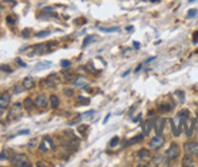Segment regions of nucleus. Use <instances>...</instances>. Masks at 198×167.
<instances>
[{
	"instance_id": "nucleus-11",
	"label": "nucleus",
	"mask_w": 198,
	"mask_h": 167,
	"mask_svg": "<svg viewBox=\"0 0 198 167\" xmlns=\"http://www.w3.org/2000/svg\"><path fill=\"white\" fill-rule=\"evenodd\" d=\"M86 79L84 76H78L76 80H74V86H78V87H86Z\"/></svg>"
},
{
	"instance_id": "nucleus-39",
	"label": "nucleus",
	"mask_w": 198,
	"mask_h": 167,
	"mask_svg": "<svg viewBox=\"0 0 198 167\" xmlns=\"http://www.w3.org/2000/svg\"><path fill=\"white\" fill-rule=\"evenodd\" d=\"M141 68H142V64H139V65H138V68L135 69V72H136V73H138V72H140V70H141Z\"/></svg>"
},
{
	"instance_id": "nucleus-23",
	"label": "nucleus",
	"mask_w": 198,
	"mask_h": 167,
	"mask_svg": "<svg viewBox=\"0 0 198 167\" xmlns=\"http://www.w3.org/2000/svg\"><path fill=\"white\" fill-rule=\"evenodd\" d=\"M170 109H172V106H169V104H160V106H159V110H160L162 113L169 112Z\"/></svg>"
},
{
	"instance_id": "nucleus-41",
	"label": "nucleus",
	"mask_w": 198,
	"mask_h": 167,
	"mask_svg": "<svg viewBox=\"0 0 198 167\" xmlns=\"http://www.w3.org/2000/svg\"><path fill=\"white\" fill-rule=\"evenodd\" d=\"M110 116H111V114H107V115H106V119L104 120V124H106V122L108 121V119H110Z\"/></svg>"
},
{
	"instance_id": "nucleus-10",
	"label": "nucleus",
	"mask_w": 198,
	"mask_h": 167,
	"mask_svg": "<svg viewBox=\"0 0 198 167\" xmlns=\"http://www.w3.org/2000/svg\"><path fill=\"white\" fill-rule=\"evenodd\" d=\"M34 79H33L32 76H27V78H24L23 79V87L26 88V90H30V88H33L34 87Z\"/></svg>"
},
{
	"instance_id": "nucleus-30",
	"label": "nucleus",
	"mask_w": 198,
	"mask_h": 167,
	"mask_svg": "<svg viewBox=\"0 0 198 167\" xmlns=\"http://www.w3.org/2000/svg\"><path fill=\"white\" fill-rule=\"evenodd\" d=\"M6 159H9L8 151L6 150H3L2 153H0V160H6Z\"/></svg>"
},
{
	"instance_id": "nucleus-44",
	"label": "nucleus",
	"mask_w": 198,
	"mask_h": 167,
	"mask_svg": "<svg viewBox=\"0 0 198 167\" xmlns=\"http://www.w3.org/2000/svg\"><path fill=\"white\" fill-rule=\"evenodd\" d=\"M129 73H130V70H126V72H124V73H123V75H122V76L124 78V76H126V75H128Z\"/></svg>"
},
{
	"instance_id": "nucleus-43",
	"label": "nucleus",
	"mask_w": 198,
	"mask_h": 167,
	"mask_svg": "<svg viewBox=\"0 0 198 167\" xmlns=\"http://www.w3.org/2000/svg\"><path fill=\"white\" fill-rule=\"evenodd\" d=\"M153 59H156V57H151V58H148L147 61H146V63H150L151 61H153Z\"/></svg>"
},
{
	"instance_id": "nucleus-38",
	"label": "nucleus",
	"mask_w": 198,
	"mask_h": 167,
	"mask_svg": "<svg viewBox=\"0 0 198 167\" xmlns=\"http://www.w3.org/2000/svg\"><path fill=\"white\" fill-rule=\"evenodd\" d=\"M29 133V130H22V131H18V135H27Z\"/></svg>"
},
{
	"instance_id": "nucleus-6",
	"label": "nucleus",
	"mask_w": 198,
	"mask_h": 167,
	"mask_svg": "<svg viewBox=\"0 0 198 167\" xmlns=\"http://www.w3.org/2000/svg\"><path fill=\"white\" fill-rule=\"evenodd\" d=\"M185 151L188 154H198V143L188 142L185 144Z\"/></svg>"
},
{
	"instance_id": "nucleus-7",
	"label": "nucleus",
	"mask_w": 198,
	"mask_h": 167,
	"mask_svg": "<svg viewBox=\"0 0 198 167\" xmlns=\"http://www.w3.org/2000/svg\"><path fill=\"white\" fill-rule=\"evenodd\" d=\"M10 104V93L9 92H4L0 94V107L2 108H6Z\"/></svg>"
},
{
	"instance_id": "nucleus-18",
	"label": "nucleus",
	"mask_w": 198,
	"mask_h": 167,
	"mask_svg": "<svg viewBox=\"0 0 198 167\" xmlns=\"http://www.w3.org/2000/svg\"><path fill=\"white\" fill-rule=\"evenodd\" d=\"M95 38H96V35H89V37H86L84 39V41H83V47H86L90 43H92L95 40Z\"/></svg>"
},
{
	"instance_id": "nucleus-37",
	"label": "nucleus",
	"mask_w": 198,
	"mask_h": 167,
	"mask_svg": "<svg viewBox=\"0 0 198 167\" xmlns=\"http://www.w3.org/2000/svg\"><path fill=\"white\" fill-rule=\"evenodd\" d=\"M80 120H82V115H80V116H78L77 119H74V120H72V121L70 122V125H74V124H78V122H79Z\"/></svg>"
},
{
	"instance_id": "nucleus-17",
	"label": "nucleus",
	"mask_w": 198,
	"mask_h": 167,
	"mask_svg": "<svg viewBox=\"0 0 198 167\" xmlns=\"http://www.w3.org/2000/svg\"><path fill=\"white\" fill-rule=\"evenodd\" d=\"M50 64H51L50 62H40V63H38V64L36 65V70H40V69H45V68H48V67H49Z\"/></svg>"
},
{
	"instance_id": "nucleus-5",
	"label": "nucleus",
	"mask_w": 198,
	"mask_h": 167,
	"mask_svg": "<svg viewBox=\"0 0 198 167\" xmlns=\"http://www.w3.org/2000/svg\"><path fill=\"white\" fill-rule=\"evenodd\" d=\"M152 162L156 166H168L169 165V159L166 157V156H162V155H157V156L153 157Z\"/></svg>"
},
{
	"instance_id": "nucleus-47",
	"label": "nucleus",
	"mask_w": 198,
	"mask_h": 167,
	"mask_svg": "<svg viewBox=\"0 0 198 167\" xmlns=\"http://www.w3.org/2000/svg\"><path fill=\"white\" fill-rule=\"evenodd\" d=\"M193 38H198V30L193 33Z\"/></svg>"
},
{
	"instance_id": "nucleus-21",
	"label": "nucleus",
	"mask_w": 198,
	"mask_h": 167,
	"mask_svg": "<svg viewBox=\"0 0 198 167\" xmlns=\"http://www.w3.org/2000/svg\"><path fill=\"white\" fill-rule=\"evenodd\" d=\"M101 31L104 33H113V31H119V28L118 27H112V28H100Z\"/></svg>"
},
{
	"instance_id": "nucleus-13",
	"label": "nucleus",
	"mask_w": 198,
	"mask_h": 167,
	"mask_svg": "<svg viewBox=\"0 0 198 167\" xmlns=\"http://www.w3.org/2000/svg\"><path fill=\"white\" fill-rule=\"evenodd\" d=\"M142 141H144V135H138V136H135L134 138L129 139V141L126 142L125 145H131V144H135V143H140V142H142Z\"/></svg>"
},
{
	"instance_id": "nucleus-2",
	"label": "nucleus",
	"mask_w": 198,
	"mask_h": 167,
	"mask_svg": "<svg viewBox=\"0 0 198 167\" xmlns=\"http://www.w3.org/2000/svg\"><path fill=\"white\" fill-rule=\"evenodd\" d=\"M180 154V149L176 144H172L169 147V149L166 151V156L169 159V160H175Z\"/></svg>"
},
{
	"instance_id": "nucleus-31",
	"label": "nucleus",
	"mask_w": 198,
	"mask_h": 167,
	"mask_svg": "<svg viewBox=\"0 0 198 167\" xmlns=\"http://www.w3.org/2000/svg\"><path fill=\"white\" fill-rule=\"evenodd\" d=\"M196 15H197V10H196V9H192V10H190V11L187 12V17H188V18L194 17Z\"/></svg>"
},
{
	"instance_id": "nucleus-20",
	"label": "nucleus",
	"mask_w": 198,
	"mask_h": 167,
	"mask_svg": "<svg viewBox=\"0 0 198 167\" xmlns=\"http://www.w3.org/2000/svg\"><path fill=\"white\" fill-rule=\"evenodd\" d=\"M38 138H33V139H30L29 142H28V148L29 149H34L36 147H38Z\"/></svg>"
},
{
	"instance_id": "nucleus-19",
	"label": "nucleus",
	"mask_w": 198,
	"mask_h": 167,
	"mask_svg": "<svg viewBox=\"0 0 198 167\" xmlns=\"http://www.w3.org/2000/svg\"><path fill=\"white\" fill-rule=\"evenodd\" d=\"M23 106H24V108L27 110H30L33 108V101H32V99H29V98H26L24 102H23Z\"/></svg>"
},
{
	"instance_id": "nucleus-14",
	"label": "nucleus",
	"mask_w": 198,
	"mask_h": 167,
	"mask_svg": "<svg viewBox=\"0 0 198 167\" xmlns=\"http://www.w3.org/2000/svg\"><path fill=\"white\" fill-rule=\"evenodd\" d=\"M164 124H166V119H158L156 120V130H157V133H160L163 131V127H164Z\"/></svg>"
},
{
	"instance_id": "nucleus-24",
	"label": "nucleus",
	"mask_w": 198,
	"mask_h": 167,
	"mask_svg": "<svg viewBox=\"0 0 198 167\" xmlns=\"http://www.w3.org/2000/svg\"><path fill=\"white\" fill-rule=\"evenodd\" d=\"M119 144V137L118 136H114L112 139H111V142H110V147H116V145H118Z\"/></svg>"
},
{
	"instance_id": "nucleus-16",
	"label": "nucleus",
	"mask_w": 198,
	"mask_h": 167,
	"mask_svg": "<svg viewBox=\"0 0 198 167\" xmlns=\"http://www.w3.org/2000/svg\"><path fill=\"white\" fill-rule=\"evenodd\" d=\"M50 102H51V106H52L54 108H57V107H58V104H60L58 97H57V96H55V94H52V96L50 97Z\"/></svg>"
},
{
	"instance_id": "nucleus-28",
	"label": "nucleus",
	"mask_w": 198,
	"mask_h": 167,
	"mask_svg": "<svg viewBox=\"0 0 198 167\" xmlns=\"http://www.w3.org/2000/svg\"><path fill=\"white\" fill-rule=\"evenodd\" d=\"M64 96H67V97H72V96H74V91L72 90V88H64Z\"/></svg>"
},
{
	"instance_id": "nucleus-33",
	"label": "nucleus",
	"mask_w": 198,
	"mask_h": 167,
	"mask_svg": "<svg viewBox=\"0 0 198 167\" xmlns=\"http://www.w3.org/2000/svg\"><path fill=\"white\" fill-rule=\"evenodd\" d=\"M6 22H8L9 24H15V23H16V19H15L14 17H11V16H8V17H6Z\"/></svg>"
},
{
	"instance_id": "nucleus-34",
	"label": "nucleus",
	"mask_w": 198,
	"mask_h": 167,
	"mask_svg": "<svg viewBox=\"0 0 198 167\" xmlns=\"http://www.w3.org/2000/svg\"><path fill=\"white\" fill-rule=\"evenodd\" d=\"M0 69H2V70H5V72H8V73H11V72H12V69L9 68V65H2V67H0Z\"/></svg>"
},
{
	"instance_id": "nucleus-36",
	"label": "nucleus",
	"mask_w": 198,
	"mask_h": 167,
	"mask_svg": "<svg viewBox=\"0 0 198 167\" xmlns=\"http://www.w3.org/2000/svg\"><path fill=\"white\" fill-rule=\"evenodd\" d=\"M16 62H17V63H18L21 67H23V68H26V67H27V63H24V62H23L21 58H16Z\"/></svg>"
},
{
	"instance_id": "nucleus-9",
	"label": "nucleus",
	"mask_w": 198,
	"mask_h": 167,
	"mask_svg": "<svg viewBox=\"0 0 198 167\" xmlns=\"http://www.w3.org/2000/svg\"><path fill=\"white\" fill-rule=\"evenodd\" d=\"M58 82V79H57V74H50L49 78L44 81V84L46 86H50V87H54L56 84Z\"/></svg>"
},
{
	"instance_id": "nucleus-1",
	"label": "nucleus",
	"mask_w": 198,
	"mask_h": 167,
	"mask_svg": "<svg viewBox=\"0 0 198 167\" xmlns=\"http://www.w3.org/2000/svg\"><path fill=\"white\" fill-rule=\"evenodd\" d=\"M12 165L16 167H29L30 163L24 154H15L12 156Z\"/></svg>"
},
{
	"instance_id": "nucleus-26",
	"label": "nucleus",
	"mask_w": 198,
	"mask_h": 167,
	"mask_svg": "<svg viewBox=\"0 0 198 167\" xmlns=\"http://www.w3.org/2000/svg\"><path fill=\"white\" fill-rule=\"evenodd\" d=\"M48 35H50V31H49V30H43V31H39V33H37V34H36V37H37V38L48 37Z\"/></svg>"
},
{
	"instance_id": "nucleus-8",
	"label": "nucleus",
	"mask_w": 198,
	"mask_h": 167,
	"mask_svg": "<svg viewBox=\"0 0 198 167\" xmlns=\"http://www.w3.org/2000/svg\"><path fill=\"white\" fill-rule=\"evenodd\" d=\"M48 98H46V96H44V94H39L37 98H36V106H38V107H40V108H45L46 106H48Z\"/></svg>"
},
{
	"instance_id": "nucleus-46",
	"label": "nucleus",
	"mask_w": 198,
	"mask_h": 167,
	"mask_svg": "<svg viewBox=\"0 0 198 167\" xmlns=\"http://www.w3.org/2000/svg\"><path fill=\"white\" fill-rule=\"evenodd\" d=\"M37 166H38V167H42V166H44V163L39 161V162H37Z\"/></svg>"
},
{
	"instance_id": "nucleus-15",
	"label": "nucleus",
	"mask_w": 198,
	"mask_h": 167,
	"mask_svg": "<svg viewBox=\"0 0 198 167\" xmlns=\"http://www.w3.org/2000/svg\"><path fill=\"white\" fill-rule=\"evenodd\" d=\"M192 163H193V159L190 155H185L184 159H182V165L188 167V166H192Z\"/></svg>"
},
{
	"instance_id": "nucleus-29",
	"label": "nucleus",
	"mask_w": 198,
	"mask_h": 167,
	"mask_svg": "<svg viewBox=\"0 0 198 167\" xmlns=\"http://www.w3.org/2000/svg\"><path fill=\"white\" fill-rule=\"evenodd\" d=\"M29 33H30V28H26V29L22 31V35H23V38L28 39V38H29Z\"/></svg>"
},
{
	"instance_id": "nucleus-45",
	"label": "nucleus",
	"mask_w": 198,
	"mask_h": 167,
	"mask_svg": "<svg viewBox=\"0 0 198 167\" xmlns=\"http://www.w3.org/2000/svg\"><path fill=\"white\" fill-rule=\"evenodd\" d=\"M3 109H4V108H2V107H0V118H2V116H3V114H4Z\"/></svg>"
},
{
	"instance_id": "nucleus-32",
	"label": "nucleus",
	"mask_w": 198,
	"mask_h": 167,
	"mask_svg": "<svg viewBox=\"0 0 198 167\" xmlns=\"http://www.w3.org/2000/svg\"><path fill=\"white\" fill-rule=\"evenodd\" d=\"M39 149H40L42 151H46V150H48V147H46L45 141H44V142H42V143L39 144Z\"/></svg>"
},
{
	"instance_id": "nucleus-3",
	"label": "nucleus",
	"mask_w": 198,
	"mask_h": 167,
	"mask_svg": "<svg viewBox=\"0 0 198 167\" xmlns=\"http://www.w3.org/2000/svg\"><path fill=\"white\" fill-rule=\"evenodd\" d=\"M21 114H22V106H21V103H15L12 106V108L10 109V112H9V119L10 120L11 119H16Z\"/></svg>"
},
{
	"instance_id": "nucleus-40",
	"label": "nucleus",
	"mask_w": 198,
	"mask_h": 167,
	"mask_svg": "<svg viewBox=\"0 0 198 167\" xmlns=\"http://www.w3.org/2000/svg\"><path fill=\"white\" fill-rule=\"evenodd\" d=\"M125 29H126L128 31H131V30H133V29H134V27H133V25H129V27H126Z\"/></svg>"
},
{
	"instance_id": "nucleus-49",
	"label": "nucleus",
	"mask_w": 198,
	"mask_h": 167,
	"mask_svg": "<svg viewBox=\"0 0 198 167\" xmlns=\"http://www.w3.org/2000/svg\"><path fill=\"white\" fill-rule=\"evenodd\" d=\"M192 1H194V0H190V3H192Z\"/></svg>"
},
{
	"instance_id": "nucleus-50",
	"label": "nucleus",
	"mask_w": 198,
	"mask_h": 167,
	"mask_svg": "<svg viewBox=\"0 0 198 167\" xmlns=\"http://www.w3.org/2000/svg\"><path fill=\"white\" fill-rule=\"evenodd\" d=\"M0 94H2V93H0Z\"/></svg>"
},
{
	"instance_id": "nucleus-42",
	"label": "nucleus",
	"mask_w": 198,
	"mask_h": 167,
	"mask_svg": "<svg viewBox=\"0 0 198 167\" xmlns=\"http://www.w3.org/2000/svg\"><path fill=\"white\" fill-rule=\"evenodd\" d=\"M134 46H135L136 49H139V46H140V43H138V41H135V43H134Z\"/></svg>"
},
{
	"instance_id": "nucleus-48",
	"label": "nucleus",
	"mask_w": 198,
	"mask_h": 167,
	"mask_svg": "<svg viewBox=\"0 0 198 167\" xmlns=\"http://www.w3.org/2000/svg\"><path fill=\"white\" fill-rule=\"evenodd\" d=\"M150 1H152V3H157V1H159V0H150Z\"/></svg>"
},
{
	"instance_id": "nucleus-22",
	"label": "nucleus",
	"mask_w": 198,
	"mask_h": 167,
	"mask_svg": "<svg viewBox=\"0 0 198 167\" xmlns=\"http://www.w3.org/2000/svg\"><path fill=\"white\" fill-rule=\"evenodd\" d=\"M71 61H68V59H62L61 61V65H62V68H64V69H68L70 67H71Z\"/></svg>"
},
{
	"instance_id": "nucleus-35",
	"label": "nucleus",
	"mask_w": 198,
	"mask_h": 167,
	"mask_svg": "<svg viewBox=\"0 0 198 167\" xmlns=\"http://www.w3.org/2000/svg\"><path fill=\"white\" fill-rule=\"evenodd\" d=\"M44 139H45V141H46V142H49V143H50V147H51V148H52V149H55V144H54V142H52V141H51V138H50V137H49V136H46V137H45V138H44Z\"/></svg>"
},
{
	"instance_id": "nucleus-25",
	"label": "nucleus",
	"mask_w": 198,
	"mask_h": 167,
	"mask_svg": "<svg viewBox=\"0 0 198 167\" xmlns=\"http://www.w3.org/2000/svg\"><path fill=\"white\" fill-rule=\"evenodd\" d=\"M23 90H24V87L21 86V85H15V86H14V93H16V94L23 92Z\"/></svg>"
},
{
	"instance_id": "nucleus-12",
	"label": "nucleus",
	"mask_w": 198,
	"mask_h": 167,
	"mask_svg": "<svg viewBox=\"0 0 198 167\" xmlns=\"http://www.w3.org/2000/svg\"><path fill=\"white\" fill-rule=\"evenodd\" d=\"M138 155H139V157L142 159L144 161H146V160H148V159L151 157V153H150V150H147V149H141V150H139Z\"/></svg>"
},
{
	"instance_id": "nucleus-27",
	"label": "nucleus",
	"mask_w": 198,
	"mask_h": 167,
	"mask_svg": "<svg viewBox=\"0 0 198 167\" xmlns=\"http://www.w3.org/2000/svg\"><path fill=\"white\" fill-rule=\"evenodd\" d=\"M62 75L67 79V80H70V79H72L73 78V73H71V72H68V70H63L62 72Z\"/></svg>"
},
{
	"instance_id": "nucleus-4",
	"label": "nucleus",
	"mask_w": 198,
	"mask_h": 167,
	"mask_svg": "<svg viewBox=\"0 0 198 167\" xmlns=\"http://www.w3.org/2000/svg\"><path fill=\"white\" fill-rule=\"evenodd\" d=\"M164 142H166L164 137H162V136H156V137H153V138L151 139L150 147H151L152 149H159V148L164 144Z\"/></svg>"
}]
</instances>
